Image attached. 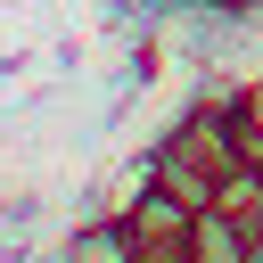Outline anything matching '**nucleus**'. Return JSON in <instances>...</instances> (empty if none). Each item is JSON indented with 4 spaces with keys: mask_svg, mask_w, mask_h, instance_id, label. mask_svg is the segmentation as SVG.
Listing matches in <instances>:
<instances>
[{
    "mask_svg": "<svg viewBox=\"0 0 263 263\" xmlns=\"http://www.w3.org/2000/svg\"><path fill=\"white\" fill-rule=\"evenodd\" d=\"M238 115H247V132L263 140V82H247V90H238Z\"/></svg>",
    "mask_w": 263,
    "mask_h": 263,
    "instance_id": "nucleus-3",
    "label": "nucleus"
},
{
    "mask_svg": "<svg viewBox=\"0 0 263 263\" xmlns=\"http://www.w3.org/2000/svg\"><path fill=\"white\" fill-rule=\"evenodd\" d=\"M255 255H263V230H247L238 214H222V205L189 214V263H255Z\"/></svg>",
    "mask_w": 263,
    "mask_h": 263,
    "instance_id": "nucleus-1",
    "label": "nucleus"
},
{
    "mask_svg": "<svg viewBox=\"0 0 263 263\" xmlns=\"http://www.w3.org/2000/svg\"><path fill=\"white\" fill-rule=\"evenodd\" d=\"M58 263H140V238H132L123 214H90L82 230H66Z\"/></svg>",
    "mask_w": 263,
    "mask_h": 263,
    "instance_id": "nucleus-2",
    "label": "nucleus"
}]
</instances>
